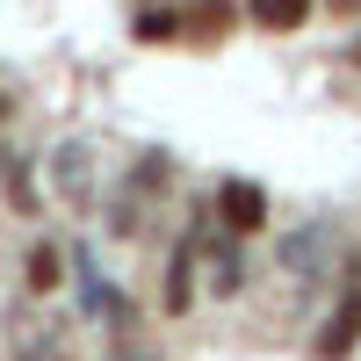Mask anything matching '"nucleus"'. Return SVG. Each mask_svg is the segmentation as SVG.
<instances>
[{"mask_svg":"<svg viewBox=\"0 0 361 361\" xmlns=\"http://www.w3.org/2000/svg\"><path fill=\"white\" fill-rule=\"evenodd\" d=\"M58 340H66V333H58L51 318H22V325H15V347H22V354H37V347H58Z\"/></svg>","mask_w":361,"mask_h":361,"instance_id":"nucleus-11","label":"nucleus"},{"mask_svg":"<svg viewBox=\"0 0 361 361\" xmlns=\"http://www.w3.org/2000/svg\"><path fill=\"white\" fill-rule=\"evenodd\" d=\"M354 347H361V260L340 282V311L318 325V354H354Z\"/></svg>","mask_w":361,"mask_h":361,"instance_id":"nucleus-6","label":"nucleus"},{"mask_svg":"<svg viewBox=\"0 0 361 361\" xmlns=\"http://www.w3.org/2000/svg\"><path fill=\"white\" fill-rule=\"evenodd\" d=\"M8 202L22 209V217H37V188H29V159H15V166H8Z\"/></svg>","mask_w":361,"mask_h":361,"instance_id":"nucleus-12","label":"nucleus"},{"mask_svg":"<svg viewBox=\"0 0 361 361\" xmlns=\"http://www.w3.org/2000/svg\"><path fill=\"white\" fill-rule=\"evenodd\" d=\"M0 116H8V94H0Z\"/></svg>","mask_w":361,"mask_h":361,"instance_id":"nucleus-13","label":"nucleus"},{"mask_svg":"<svg viewBox=\"0 0 361 361\" xmlns=\"http://www.w3.org/2000/svg\"><path fill=\"white\" fill-rule=\"evenodd\" d=\"M195 260H202V238L180 231L173 246H166V282H159V311L166 318H188L195 311Z\"/></svg>","mask_w":361,"mask_h":361,"instance_id":"nucleus-5","label":"nucleus"},{"mask_svg":"<svg viewBox=\"0 0 361 361\" xmlns=\"http://www.w3.org/2000/svg\"><path fill=\"white\" fill-rule=\"evenodd\" d=\"M58 275H66L58 246H51V238H37V246H29V296H51V289H58Z\"/></svg>","mask_w":361,"mask_h":361,"instance_id":"nucleus-8","label":"nucleus"},{"mask_svg":"<svg viewBox=\"0 0 361 361\" xmlns=\"http://www.w3.org/2000/svg\"><path fill=\"white\" fill-rule=\"evenodd\" d=\"M333 253H340V224H325V217H311L289 238H275V267L296 275V282H325L333 275Z\"/></svg>","mask_w":361,"mask_h":361,"instance_id":"nucleus-1","label":"nucleus"},{"mask_svg":"<svg viewBox=\"0 0 361 361\" xmlns=\"http://www.w3.org/2000/svg\"><path fill=\"white\" fill-rule=\"evenodd\" d=\"M73 289H80V311L87 318H94V325H109V333H123V325H130V304H123V289H116L109 275H102V267H94V253H73Z\"/></svg>","mask_w":361,"mask_h":361,"instance_id":"nucleus-2","label":"nucleus"},{"mask_svg":"<svg viewBox=\"0 0 361 361\" xmlns=\"http://www.w3.org/2000/svg\"><path fill=\"white\" fill-rule=\"evenodd\" d=\"M217 224L224 231H238V238H260L267 231V188L260 180H246V173H231V180H217Z\"/></svg>","mask_w":361,"mask_h":361,"instance_id":"nucleus-3","label":"nucleus"},{"mask_svg":"<svg viewBox=\"0 0 361 361\" xmlns=\"http://www.w3.org/2000/svg\"><path fill=\"white\" fill-rule=\"evenodd\" d=\"M311 8H318V0H246L253 29H275V37H289V29H304V22H311Z\"/></svg>","mask_w":361,"mask_h":361,"instance_id":"nucleus-7","label":"nucleus"},{"mask_svg":"<svg viewBox=\"0 0 361 361\" xmlns=\"http://www.w3.org/2000/svg\"><path fill=\"white\" fill-rule=\"evenodd\" d=\"M130 29H137V44H159V37H180V29H188V15H173V8H159V15H137Z\"/></svg>","mask_w":361,"mask_h":361,"instance_id":"nucleus-10","label":"nucleus"},{"mask_svg":"<svg viewBox=\"0 0 361 361\" xmlns=\"http://www.w3.org/2000/svg\"><path fill=\"white\" fill-rule=\"evenodd\" d=\"M51 180H58V202H66V209H94V145L66 137L51 152Z\"/></svg>","mask_w":361,"mask_h":361,"instance_id":"nucleus-4","label":"nucleus"},{"mask_svg":"<svg viewBox=\"0 0 361 361\" xmlns=\"http://www.w3.org/2000/svg\"><path fill=\"white\" fill-rule=\"evenodd\" d=\"M188 29H195V37H224V29H231V0H195Z\"/></svg>","mask_w":361,"mask_h":361,"instance_id":"nucleus-9","label":"nucleus"}]
</instances>
